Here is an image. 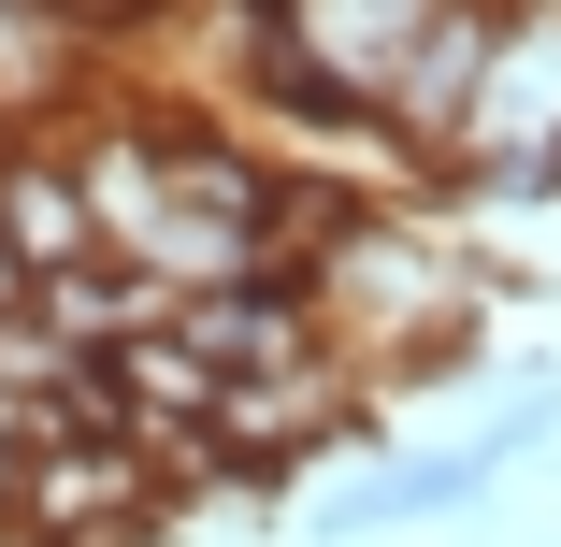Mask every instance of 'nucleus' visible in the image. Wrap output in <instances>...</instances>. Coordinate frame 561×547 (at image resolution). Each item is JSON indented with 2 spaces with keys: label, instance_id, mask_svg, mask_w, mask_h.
<instances>
[{
  "label": "nucleus",
  "instance_id": "nucleus-4",
  "mask_svg": "<svg viewBox=\"0 0 561 547\" xmlns=\"http://www.w3.org/2000/svg\"><path fill=\"white\" fill-rule=\"evenodd\" d=\"M173 332L216 361V375H288V361H346L331 346V317H317V274L302 246L260 260V274H216V288H173Z\"/></svg>",
  "mask_w": 561,
  "mask_h": 547
},
{
  "label": "nucleus",
  "instance_id": "nucleus-7",
  "mask_svg": "<svg viewBox=\"0 0 561 547\" xmlns=\"http://www.w3.org/2000/svg\"><path fill=\"white\" fill-rule=\"evenodd\" d=\"M44 432H72V418H44V403H15V389H0V504H15V476H30V447H44Z\"/></svg>",
  "mask_w": 561,
  "mask_h": 547
},
{
  "label": "nucleus",
  "instance_id": "nucleus-1",
  "mask_svg": "<svg viewBox=\"0 0 561 547\" xmlns=\"http://www.w3.org/2000/svg\"><path fill=\"white\" fill-rule=\"evenodd\" d=\"M0 533H30V547H173V476H159L145 432H44Z\"/></svg>",
  "mask_w": 561,
  "mask_h": 547
},
{
  "label": "nucleus",
  "instance_id": "nucleus-3",
  "mask_svg": "<svg viewBox=\"0 0 561 547\" xmlns=\"http://www.w3.org/2000/svg\"><path fill=\"white\" fill-rule=\"evenodd\" d=\"M490 30H504V0H446V15L375 72V130H389V159H403V187H432V159L461 145V116H476V72H490Z\"/></svg>",
  "mask_w": 561,
  "mask_h": 547
},
{
  "label": "nucleus",
  "instance_id": "nucleus-8",
  "mask_svg": "<svg viewBox=\"0 0 561 547\" xmlns=\"http://www.w3.org/2000/svg\"><path fill=\"white\" fill-rule=\"evenodd\" d=\"M518 15H561V0H518Z\"/></svg>",
  "mask_w": 561,
  "mask_h": 547
},
{
  "label": "nucleus",
  "instance_id": "nucleus-6",
  "mask_svg": "<svg viewBox=\"0 0 561 547\" xmlns=\"http://www.w3.org/2000/svg\"><path fill=\"white\" fill-rule=\"evenodd\" d=\"M30 317H44L58 346H87V361H101L116 332H159L173 288H159V274H130V260H44V274H30Z\"/></svg>",
  "mask_w": 561,
  "mask_h": 547
},
{
  "label": "nucleus",
  "instance_id": "nucleus-5",
  "mask_svg": "<svg viewBox=\"0 0 561 547\" xmlns=\"http://www.w3.org/2000/svg\"><path fill=\"white\" fill-rule=\"evenodd\" d=\"M432 15H446V0H274V58L317 72V87H360V101H375V72H389Z\"/></svg>",
  "mask_w": 561,
  "mask_h": 547
},
{
  "label": "nucleus",
  "instance_id": "nucleus-2",
  "mask_svg": "<svg viewBox=\"0 0 561 547\" xmlns=\"http://www.w3.org/2000/svg\"><path fill=\"white\" fill-rule=\"evenodd\" d=\"M490 461L446 432V447H360V476L346 490H302V547H375V533H432V518H490Z\"/></svg>",
  "mask_w": 561,
  "mask_h": 547
}]
</instances>
